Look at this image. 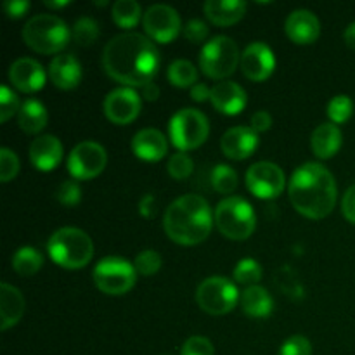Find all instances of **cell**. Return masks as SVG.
I'll list each match as a JSON object with an SVG mask.
<instances>
[{
    "instance_id": "15",
    "label": "cell",
    "mask_w": 355,
    "mask_h": 355,
    "mask_svg": "<svg viewBox=\"0 0 355 355\" xmlns=\"http://www.w3.org/2000/svg\"><path fill=\"white\" fill-rule=\"evenodd\" d=\"M276 68V58L272 49L263 42H253L243 51L241 69L246 78L253 82H262L269 78Z\"/></svg>"
},
{
    "instance_id": "5",
    "label": "cell",
    "mask_w": 355,
    "mask_h": 355,
    "mask_svg": "<svg viewBox=\"0 0 355 355\" xmlns=\"http://www.w3.org/2000/svg\"><path fill=\"white\" fill-rule=\"evenodd\" d=\"M71 31L54 14H37L23 28L24 44L40 54H55L68 45Z\"/></svg>"
},
{
    "instance_id": "40",
    "label": "cell",
    "mask_w": 355,
    "mask_h": 355,
    "mask_svg": "<svg viewBox=\"0 0 355 355\" xmlns=\"http://www.w3.org/2000/svg\"><path fill=\"white\" fill-rule=\"evenodd\" d=\"M19 172V158L9 148L0 149V180L9 182Z\"/></svg>"
},
{
    "instance_id": "51",
    "label": "cell",
    "mask_w": 355,
    "mask_h": 355,
    "mask_svg": "<svg viewBox=\"0 0 355 355\" xmlns=\"http://www.w3.org/2000/svg\"><path fill=\"white\" fill-rule=\"evenodd\" d=\"M68 3H69V0H61V2H58V0H55V2H52V0H47V2H45V6L52 7V9H59V7L68 6Z\"/></svg>"
},
{
    "instance_id": "16",
    "label": "cell",
    "mask_w": 355,
    "mask_h": 355,
    "mask_svg": "<svg viewBox=\"0 0 355 355\" xmlns=\"http://www.w3.org/2000/svg\"><path fill=\"white\" fill-rule=\"evenodd\" d=\"M9 80L21 92H37L45 85V69L31 58H19L10 64Z\"/></svg>"
},
{
    "instance_id": "37",
    "label": "cell",
    "mask_w": 355,
    "mask_h": 355,
    "mask_svg": "<svg viewBox=\"0 0 355 355\" xmlns=\"http://www.w3.org/2000/svg\"><path fill=\"white\" fill-rule=\"evenodd\" d=\"M134 267L141 276H153L162 267V255L156 250H144L135 257Z\"/></svg>"
},
{
    "instance_id": "41",
    "label": "cell",
    "mask_w": 355,
    "mask_h": 355,
    "mask_svg": "<svg viewBox=\"0 0 355 355\" xmlns=\"http://www.w3.org/2000/svg\"><path fill=\"white\" fill-rule=\"evenodd\" d=\"M311 354H312L311 342H309L305 336H300V335L288 338L279 350V355H311Z\"/></svg>"
},
{
    "instance_id": "50",
    "label": "cell",
    "mask_w": 355,
    "mask_h": 355,
    "mask_svg": "<svg viewBox=\"0 0 355 355\" xmlns=\"http://www.w3.org/2000/svg\"><path fill=\"white\" fill-rule=\"evenodd\" d=\"M343 40H345V44L349 45L350 49H355V23L347 26L345 33H343Z\"/></svg>"
},
{
    "instance_id": "35",
    "label": "cell",
    "mask_w": 355,
    "mask_h": 355,
    "mask_svg": "<svg viewBox=\"0 0 355 355\" xmlns=\"http://www.w3.org/2000/svg\"><path fill=\"white\" fill-rule=\"evenodd\" d=\"M166 168H168V173L175 180H186L187 177L193 173L194 162H193V158L187 155V153L179 151V153H175V155L170 156Z\"/></svg>"
},
{
    "instance_id": "23",
    "label": "cell",
    "mask_w": 355,
    "mask_h": 355,
    "mask_svg": "<svg viewBox=\"0 0 355 355\" xmlns=\"http://www.w3.org/2000/svg\"><path fill=\"white\" fill-rule=\"evenodd\" d=\"M24 309H26V304L21 291L9 283L0 284V329L2 331L19 322Z\"/></svg>"
},
{
    "instance_id": "47",
    "label": "cell",
    "mask_w": 355,
    "mask_h": 355,
    "mask_svg": "<svg viewBox=\"0 0 355 355\" xmlns=\"http://www.w3.org/2000/svg\"><path fill=\"white\" fill-rule=\"evenodd\" d=\"M270 125H272V116H270L267 111L260 110V111H257V113H253L252 128L257 132V134H259V132L269 130Z\"/></svg>"
},
{
    "instance_id": "9",
    "label": "cell",
    "mask_w": 355,
    "mask_h": 355,
    "mask_svg": "<svg viewBox=\"0 0 355 355\" xmlns=\"http://www.w3.org/2000/svg\"><path fill=\"white\" fill-rule=\"evenodd\" d=\"M94 283L106 295H125L134 288L137 270L134 263L120 257H106L94 267Z\"/></svg>"
},
{
    "instance_id": "30",
    "label": "cell",
    "mask_w": 355,
    "mask_h": 355,
    "mask_svg": "<svg viewBox=\"0 0 355 355\" xmlns=\"http://www.w3.org/2000/svg\"><path fill=\"white\" fill-rule=\"evenodd\" d=\"M168 80L172 85L175 87H193L196 85L198 80V71L194 68V64L187 59H175L172 64L168 66Z\"/></svg>"
},
{
    "instance_id": "8",
    "label": "cell",
    "mask_w": 355,
    "mask_h": 355,
    "mask_svg": "<svg viewBox=\"0 0 355 355\" xmlns=\"http://www.w3.org/2000/svg\"><path fill=\"white\" fill-rule=\"evenodd\" d=\"M170 139L179 151H189L203 144L210 134L208 118L194 107L179 110L170 120Z\"/></svg>"
},
{
    "instance_id": "4",
    "label": "cell",
    "mask_w": 355,
    "mask_h": 355,
    "mask_svg": "<svg viewBox=\"0 0 355 355\" xmlns=\"http://www.w3.org/2000/svg\"><path fill=\"white\" fill-rule=\"evenodd\" d=\"M51 259L64 269H82L92 260L94 243L85 231L62 227L51 236L47 243Z\"/></svg>"
},
{
    "instance_id": "3",
    "label": "cell",
    "mask_w": 355,
    "mask_h": 355,
    "mask_svg": "<svg viewBox=\"0 0 355 355\" xmlns=\"http://www.w3.org/2000/svg\"><path fill=\"white\" fill-rule=\"evenodd\" d=\"M214 220L210 205L203 196L184 194L166 208L163 229L172 241L191 246L208 238Z\"/></svg>"
},
{
    "instance_id": "26",
    "label": "cell",
    "mask_w": 355,
    "mask_h": 355,
    "mask_svg": "<svg viewBox=\"0 0 355 355\" xmlns=\"http://www.w3.org/2000/svg\"><path fill=\"white\" fill-rule=\"evenodd\" d=\"M239 300H241L243 311L250 318H267L274 309V300L270 293L259 284L243 290Z\"/></svg>"
},
{
    "instance_id": "10",
    "label": "cell",
    "mask_w": 355,
    "mask_h": 355,
    "mask_svg": "<svg viewBox=\"0 0 355 355\" xmlns=\"http://www.w3.org/2000/svg\"><path fill=\"white\" fill-rule=\"evenodd\" d=\"M239 300V291L232 281L222 276L205 279L196 290V302L207 314L222 315L231 312Z\"/></svg>"
},
{
    "instance_id": "25",
    "label": "cell",
    "mask_w": 355,
    "mask_h": 355,
    "mask_svg": "<svg viewBox=\"0 0 355 355\" xmlns=\"http://www.w3.org/2000/svg\"><path fill=\"white\" fill-rule=\"evenodd\" d=\"M342 130L335 123H322L312 132V151L318 158H333L342 148Z\"/></svg>"
},
{
    "instance_id": "36",
    "label": "cell",
    "mask_w": 355,
    "mask_h": 355,
    "mask_svg": "<svg viewBox=\"0 0 355 355\" xmlns=\"http://www.w3.org/2000/svg\"><path fill=\"white\" fill-rule=\"evenodd\" d=\"M354 113V103L349 96H335L328 103V116L331 118L333 123H343L349 120Z\"/></svg>"
},
{
    "instance_id": "20",
    "label": "cell",
    "mask_w": 355,
    "mask_h": 355,
    "mask_svg": "<svg viewBox=\"0 0 355 355\" xmlns=\"http://www.w3.org/2000/svg\"><path fill=\"white\" fill-rule=\"evenodd\" d=\"M132 151L144 162H159L168 151V142L158 128H142L132 139Z\"/></svg>"
},
{
    "instance_id": "38",
    "label": "cell",
    "mask_w": 355,
    "mask_h": 355,
    "mask_svg": "<svg viewBox=\"0 0 355 355\" xmlns=\"http://www.w3.org/2000/svg\"><path fill=\"white\" fill-rule=\"evenodd\" d=\"M19 99L14 90H10L7 85L0 87V121L6 123L10 116L19 113Z\"/></svg>"
},
{
    "instance_id": "48",
    "label": "cell",
    "mask_w": 355,
    "mask_h": 355,
    "mask_svg": "<svg viewBox=\"0 0 355 355\" xmlns=\"http://www.w3.org/2000/svg\"><path fill=\"white\" fill-rule=\"evenodd\" d=\"M211 97V89H208L207 83H196V85L191 87V99L196 101V103H203Z\"/></svg>"
},
{
    "instance_id": "2",
    "label": "cell",
    "mask_w": 355,
    "mask_h": 355,
    "mask_svg": "<svg viewBox=\"0 0 355 355\" xmlns=\"http://www.w3.org/2000/svg\"><path fill=\"white\" fill-rule=\"evenodd\" d=\"M288 194L298 214L309 218H324L336 205L335 177L321 163H304L291 175Z\"/></svg>"
},
{
    "instance_id": "46",
    "label": "cell",
    "mask_w": 355,
    "mask_h": 355,
    "mask_svg": "<svg viewBox=\"0 0 355 355\" xmlns=\"http://www.w3.org/2000/svg\"><path fill=\"white\" fill-rule=\"evenodd\" d=\"M156 208H158V203H156L155 194H144L139 201V214L146 218H153L156 215Z\"/></svg>"
},
{
    "instance_id": "19",
    "label": "cell",
    "mask_w": 355,
    "mask_h": 355,
    "mask_svg": "<svg viewBox=\"0 0 355 355\" xmlns=\"http://www.w3.org/2000/svg\"><path fill=\"white\" fill-rule=\"evenodd\" d=\"M284 30L295 44H312L321 35V23L312 10L297 9L286 17Z\"/></svg>"
},
{
    "instance_id": "24",
    "label": "cell",
    "mask_w": 355,
    "mask_h": 355,
    "mask_svg": "<svg viewBox=\"0 0 355 355\" xmlns=\"http://www.w3.org/2000/svg\"><path fill=\"white\" fill-rule=\"evenodd\" d=\"M203 10L205 16L217 26H231L245 16L246 2L243 0H207Z\"/></svg>"
},
{
    "instance_id": "27",
    "label": "cell",
    "mask_w": 355,
    "mask_h": 355,
    "mask_svg": "<svg viewBox=\"0 0 355 355\" xmlns=\"http://www.w3.org/2000/svg\"><path fill=\"white\" fill-rule=\"evenodd\" d=\"M47 110L37 99H26L17 113V123L26 134H38L47 125Z\"/></svg>"
},
{
    "instance_id": "18",
    "label": "cell",
    "mask_w": 355,
    "mask_h": 355,
    "mask_svg": "<svg viewBox=\"0 0 355 355\" xmlns=\"http://www.w3.org/2000/svg\"><path fill=\"white\" fill-rule=\"evenodd\" d=\"M222 153L231 159H245L259 148V134L252 127H232L222 135Z\"/></svg>"
},
{
    "instance_id": "42",
    "label": "cell",
    "mask_w": 355,
    "mask_h": 355,
    "mask_svg": "<svg viewBox=\"0 0 355 355\" xmlns=\"http://www.w3.org/2000/svg\"><path fill=\"white\" fill-rule=\"evenodd\" d=\"M182 355H214V345L205 336H191L184 343Z\"/></svg>"
},
{
    "instance_id": "17",
    "label": "cell",
    "mask_w": 355,
    "mask_h": 355,
    "mask_svg": "<svg viewBox=\"0 0 355 355\" xmlns=\"http://www.w3.org/2000/svg\"><path fill=\"white\" fill-rule=\"evenodd\" d=\"M210 101L218 113L234 116V114H239L245 110L246 103H248V96H246L245 89L239 83L224 80V82H218L211 87Z\"/></svg>"
},
{
    "instance_id": "12",
    "label": "cell",
    "mask_w": 355,
    "mask_h": 355,
    "mask_svg": "<svg viewBox=\"0 0 355 355\" xmlns=\"http://www.w3.org/2000/svg\"><path fill=\"white\" fill-rule=\"evenodd\" d=\"M286 177L281 166L272 162H259L252 165L246 172V187L257 198L272 200L284 191Z\"/></svg>"
},
{
    "instance_id": "33",
    "label": "cell",
    "mask_w": 355,
    "mask_h": 355,
    "mask_svg": "<svg viewBox=\"0 0 355 355\" xmlns=\"http://www.w3.org/2000/svg\"><path fill=\"white\" fill-rule=\"evenodd\" d=\"M99 37V24L89 16H83L73 24L71 38L78 45H90Z\"/></svg>"
},
{
    "instance_id": "28",
    "label": "cell",
    "mask_w": 355,
    "mask_h": 355,
    "mask_svg": "<svg viewBox=\"0 0 355 355\" xmlns=\"http://www.w3.org/2000/svg\"><path fill=\"white\" fill-rule=\"evenodd\" d=\"M42 266H44V257L33 246H21L12 255V269L23 277L37 274Z\"/></svg>"
},
{
    "instance_id": "34",
    "label": "cell",
    "mask_w": 355,
    "mask_h": 355,
    "mask_svg": "<svg viewBox=\"0 0 355 355\" xmlns=\"http://www.w3.org/2000/svg\"><path fill=\"white\" fill-rule=\"evenodd\" d=\"M234 279L236 283L245 284L248 286H257L260 279H262V267L257 260L253 259H243L241 262L236 266L234 269Z\"/></svg>"
},
{
    "instance_id": "13",
    "label": "cell",
    "mask_w": 355,
    "mask_h": 355,
    "mask_svg": "<svg viewBox=\"0 0 355 355\" xmlns=\"http://www.w3.org/2000/svg\"><path fill=\"white\" fill-rule=\"evenodd\" d=\"M142 24H144L146 33L153 40L162 42V44L175 40L182 28L179 12L166 3H155V6L148 7L142 16Z\"/></svg>"
},
{
    "instance_id": "1",
    "label": "cell",
    "mask_w": 355,
    "mask_h": 355,
    "mask_svg": "<svg viewBox=\"0 0 355 355\" xmlns=\"http://www.w3.org/2000/svg\"><path fill=\"white\" fill-rule=\"evenodd\" d=\"M104 71L123 87H142L153 82L159 68L158 47L141 33L116 35L103 51Z\"/></svg>"
},
{
    "instance_id": "44",
    "label": "cell",
    "mask_w": 355,
    "mask_h": 355,
    "mask_svg": "<svg viewBox=\"0 0 355 355\" xmlns=\"http://www.w3.org/2000/svg\"><path fill=\"white\" fill-rule=\"evenodd\" d=\"M342 211H343V217H345L347 220L355 224V184L354 186H350L349 189H347V193L343 194Z\"/></svg>"
},
{
    "instance_id": "45",
    "label": "cell",
    "mask_w": 355,
    "mask_h": 355,
    "mask_svg": "<svg viewBox=\"0 0 355 355\" xmlns=\"http://www.w3.org/2000/svg\"><path fill=\"white\" fill-rule=\"evenodd\" d=\"M28 9H30V2L28 0H6L3 2V10H6L7 16L14 17V19L24 16V12Z\"/></svg>"
},
{
    "instance_id": "43",
    "label": "cell",
    "mask_w": 355,
    "mask_h": 355,
    "mask_svg": "<svg viewBox=\"0 0 355 355\" xmlns=\"http://www.w3.org/2000/svg\"><path fill=\"white\" fill-rule=\"evenodd\" d=\"M207 35H208V26L207 23L201 19H191L189 23L184 26V37H186L189 42H193V44H200V42H203L205 38H207Z\"/></svg>"
},
{
    "instance_id": "6",
    "label": "cell",
    "mask_w": 355,
    "mask_h": 355,
    "mask_svg": "<svg viewBox=\"0 0 355 355\" xmlns=\"http://www.w3.org/2000/svg\"><path fill=\"white\" fill-rule=\"evenodd\" d=\"M215 224L229 239L243 241L250 238L257 227V215L252 205L241 196H229L215 208Z\"/></svg>"
},
{
    "instance_id": "49",
    "label": "cell",
    "mask_w": 355,
    "mask_h": 355,
    "mask_svg": "<svg viewBox=\"0 0 355 355\" xmlns=\"http://www.w3.org/2000/svg\"><path fill=\"white\" fill-rule=\"evenodd\" d=\"M141 94L144 99L148 101H156L159 97V87L155 82H149L146 85L141 87Z\"/></svg>"
},
{
    "instance_id": "21",
    "label": "cell",
    "mask_w": 355,
    "mask_h": 355,
    "mask_svg": "<svg viewBox=\"0 0 355 355\" xmlns=\"http://www.w3.org/2000/svg\"><path fill=\"white\" fill-rule=\"evenodd\" d=\"M30 159L42 172H51L61 163L62 144L54 135H40L30 144Z\"/></svg>"
},
{
    "instance_id": "7",
    "label": "cell",
    "mask_w": 355,
    "mask_h": 355,
    "mask_svg": "<svg viewBox=\"0 0 355 355\" xmlns=\"http://www.w3.org/2000/svg\"><path fill=\"white\" fill-rule=\"evenodd\" d=\"M238 64H241L238 44L231 37L217 35L203 45L200 54V66L207 76L222 80L231 76Z\"/></svg>"
},
{
    "instance_id": "29",
    "label": "cell",
    "mask_w": 355,
    "mask_h": 355,
    "mask_svg": "<svg viewBox=\"0 0 355 355\" xmlns=\"http://www.w3.org/2000/svg\"><path fill=\"white\" fill-rule=\"evenodd\" d=\"M113 19L121 28H134L142 16L141 3L135 0H116L113 3Z\"/></svg>"
},
{
    "instance_id": "14",
    "label": "cell",
    "mask_w": 355,
    "mask_h": 355,
    "mask_svg": "<svg viewBox=\"0 0 355 355\" xmlns=\"http://www.w3.org/2000/svg\"><path fill=\"white\" fill-rule=\"evenodd\" d=\"M141 97L132 87H118L104 99V113L107 120L116 125H127L141 113Z\"/></svg>"
},
{
    "instance_id": "31",
    "label": "cell",
    "mask_w": 355,
    "mask_h": 355,
    "mask_svg": "<svg viewBox=\"0 0 355 355\" xmlns=\"http://www.w3.org/2000/svg\"><path fill=\"white\" fill-rule=\"evenodd\" d=\"M210 182L215 191L222 194H231L238 187V173L232 166L229 165H217L214 166L210 175Z\"/></svg>"
},
{
    "instance_id": "39",
    "label": "cell",
    "mask_w": 355,
    "mask_h": 355,
    "mask_svg": "<svg viewBox=\"0 0 355 355\" xmlns=\"http://www.w3.org/2000/svg\"><path fill=\"white\" fill-rule=\"evenodd\" d=\"M55 198L61 205L64 207H75L82 200V189H80V184L76 180H64V182L59 184L58 191H55Z\"/></svg>"
},
{
    "instance_id": "11",
    "label": "cell",
    "mask_w": 355,
    "mask_h": 355,
    "mask_svg": "<svg viewBox=\"0 0 355 355\" xmlns=\"http://www.w3.org/2000/svg\"><path fill=\"white\" fill-rule=\"evenodd\" d=\"M107 163L106 149L94 141H83L73 148L68 158V170L75 179L90 180L99 175Z\"/></svg>"
},
{
    "instance_id": "22",
    "label": "cell",
    "mask_w": 355,
    "mask_h": 355,
    "mask_svg": "<svg viewBox=\"0 0 355 355\" xmlns=\"http://www.w3.org/2000/svg\"><path fill=\"white\" fill-rule=\"evenodd\" d=\"M49 78L62 90L75 89L82 80V64L73 54L55 55L49 64Z\"/></svg>"
},
{
    "instance_id": "32",
    "label": "cell",
    "mask_w": 355,
    "mask_h": 355,
    "mask_svg": "<svg viewBox=\"0 0 355 355\" xmlns=\"http://www.w3.org/2000/svg\"><path fill=\"white\" fill-rule=\"evenodd\" d=\"M276 284L284 291V293L288 295V297L293 298V300H300V298H304V295H305L304 286L300 284L297 274H295V270L291 269V267L284 266L277 270Z\"/></svg>"
}]
</instances>
